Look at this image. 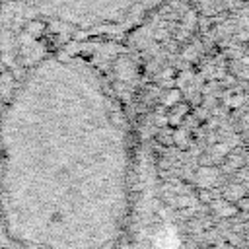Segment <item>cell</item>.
I'll return each instance as SVG.
<instances>
[{
    "mask_svg": "<svg viewBox=\"0 0 249 249\" xmlns=\"http://www.w3.org/2000/svg\"><path fill=\"white\" fill-rule=\"evenodd\" d=\"M45 29H47V25H45L43 21H39V19H33V21H29V23L25 25L23 33H25L27 37H31V39H39V37L45 33Z\"/></svg>",
    "mask_w": 249,
    "mask_h": 249,
    "instance_id": "6da1fadb",
    "label": "cell"
},
{
    "mask_svg": "<svg viewBox=\"0 0 249 249\" xmlns=\"http://www.w3.org/2000/svg\"><path fill=\"white\" fill-rule=\"evenodd\" d=\"M179 99H181L179 89H171V91H167V95H165V103H167V105H175V103H179Z\"/></svg>",
    "mask_w": 249,
    "mask_h": 249,
    "instance_id": "7a4b0ae2",
    "label": "cell"
},
{
    "mask_svg": "<svg viewBox=\"0 0 249 249\" xmlns=\"http://www.w3.org/2000/svg\"><path fill=\"white\" fill-rule=\"evenodd\" d=\"M0 4H2V0H0Z\"/></svg>",
    "mask_w": 249,
    "mask_h": 249,
    "instance_id": "3957f363",
    "label": "cell"
}]
</instances>
